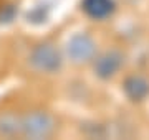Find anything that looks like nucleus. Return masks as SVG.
Returning <instances> with one entry per match:
<instances>
[{
  "label": "nucleus",
  "mask_w": 149,
  "mask_h": 140,
  "mask_svg": "<svg viewBox=\"0 0 149 140\" xmlns=\"http://www.w3.org/2000/svg\"><path fill=\"white\" fill-rule=\"evenodd\" d=\"M81 8L93 20H104L116 8L114 0H81Z\"/></svg>",
  "instance_id": "6"
},
{
  "label": "nucleus",
  "mask_w": 149,
  "mask_h": 140,
  "mask_svg": "<svg viewBox=\"0 0 149 140\" xmlns=\"http://www.w3.org/2000/svg\"><path fill=\"white\" fill-rule=\"evenodd\" d=\"M123 91L128 99L134 102H141L149 96V81L143 76H129L123 82Z\"/></svg>",
  "instance_id": "5"
},
{
  "label": "nucleus",
  "mask_w": 149,
  "mask_h": 140,
  "mask_svg": "<svg viewBox=\"0 0 149 140\" xmlns=\"http://www.w3.org/2000/svg\"><path fill=\"white\" fill-rule=\"evenodd\" d=\"M20 130L30 139H47L55 130V119L48 112L33 110L20 119Z\"/></svg>",
  "instance_id": "1"
},
{
  "label": "nucleus",
  "mask_w": 149,
  "mask_h": 140,
  "mask_svg": "<svg viewBox=\"0 0 149 140\" xmlns=\"http://www.w3.org/2000/svg\"><path fill=\"white\" fill-rule=\"evenodd\" d=\"M20 130V119L13 114H2L0 115V134L13 135Z\"/></svg>",
  "instance_id": "7"
},
{
  "label": "nucleus",
  "mask_w": 149,
  "mask_h": 140,
  "mask_svg": "<svg viewBox=\"0 0 149 140\" xmlns=\"http://www.w3.org/2000/svg\"><path fill=\"white\" fill-rule=\"evenodd\" d=\"M30 63L37 71L42 73H56L61 68V54L58 48L52 43H42L35 46L30 54Z\"/></svg>",
  "instance_id": "2"
},
{
  "label": "nucleus",
  "mask_w": 149,
  "mask_h": 140,
  "mask_svg": "<svg viewBox=\"0 0 149 140\" xmlns=\"http://www.w3.org/2000/svg\"><path fill=\"white\" fill-rule=\"evenodd\" d=\"M123 63H124V56L119 51L113 49L108 53L98 56L95 61V74L101 79H109L121 69Z\"/></svg>",
  "instance_id": "4"
},
{
  "label": "nucleus",
  "mask_w": 149,
  "mask_h": 140,
  "mask_svg": "<svg viewBox=\"0 0 149 140\" xmlns=\"http://www.w3.org/2000/svg\"><path fill=\"white\" fill-rule=\"evenodd\" d=\"M66 54L71 63L83 65L95 58L96 54V43L95 40L86 33H76L68 40L66 43Z\"/></svg>",
  "instance_id": "3"
},
{
  "label": "nucleus",
  "mask_w": 149,
  "mask_h": 140,
  "mask_svg": "<svg viewBox=\"0 0 149 140\" xmlns=\"http://www.w3.org/2000/svg\"><path fill=\"white\" fill-rule=\"evenodd\" d=\"M28 22L32 23H45L48 18V7H35L30 13H28Z\"/></svg>",
  "instance_id": "8"
}]
</instances>
